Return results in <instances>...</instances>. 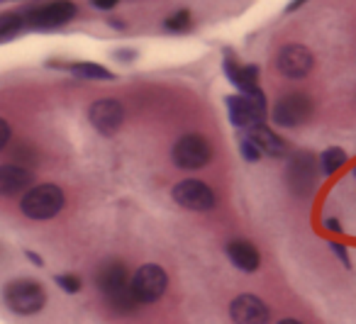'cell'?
<instances>
[{"instance_id": "f1b7e54d", "label": "cell", "mask_w": 356, "mask_h": 324, "mask_svg": "<svg viewBox=\"0 0 356 324\" xmlns=\"http://www.w3.org/2000/svg\"><path fill=\"white\" fill-rule=\"evenodd\" d=\"M25 254H27V259H30V261H32V264H35V266H42V264H44V261H42L40 256L35 254V251H25Z\"/></svg>"}, {"instance_id": "7c38bea8", "label": "cell", "mask_w": 356, "mask_h": 324, "mask_svg": "<svg viewBox=\"0 0 356 324\" xmlns=\"http://www.w3.org/2000/svg\"><path fill=\"white\" fill-rule=\"evenodd\" d=\"M276 66L286 79H305L315 66L312 51L302 44H286L276 56Z\"/></svg>"}, {"instance_id": "d6a6232c", "label": "cell", "mask_w": 356, "mask_h": 324, "mask_svg": "<svg viewBox=\"0 0 356 324\" xmlns=\"http://www.w3.org/2000/svg\"><path fill=\"white\" fill-rule=\"evenodd\" d=\"M354 176H356V168H354Z\"/></svg>"}, {"instance_id": "ba28073f", "label": "cell", "mask_w": 356, "mask_h": 324, "mask_svg": "<svg viewBox=\"0 0 356 324\" xmlns=\"http://www.w3.org/2000/svg\"><path fill=\"white\" fill-rule=\"evenodd\" d=\"M312 115V100L307 93H288L273 105V122L278 127H298V124H305Z\"/></svg>"}, {"instance_id": "83f0119b", "label": "cell", "mask_w": 356, "mask_h": 324, "mask_svg": "<svg viewBox=\"0 0 356 324\" xmlns=\"http://www.w3.org/2000/svg\"><path fill=\"white\" fill-rule=\"evenodd\" d=\"M325 227H327V229H332V232H341V222L339 220H327Z\"/></svg>"}, {"instance_id": "5b68a950", "label": "cell", "mask_w": 356, "mask_h": 324, "mask_svg": "<svg viewBox=\"0 0 356 324\" xmlns=\"http://www.w3.org/2000/svg\"><path fill=\"white\" fill-rule=\"evenodd\" d=\"M227 113L229 122L234 127H254V124L266 122V98H264V90H249V93L229 95L227 98Z\"/></svg>"}, {"instance_id": "4fadbf2b", "label": "cell", "mask_w": 356, "mask_h": 324, "mask_svg": "<svg viewBox=\"0 0 356 324\" xmlns=\"http://www.w3.org/2000/svg\"><path fill=\"white\" fill-rule=\"evenodd\" d=\"M317 173H320V163L315 161V156L307 152H300L293 156L291 166H288V181H291V188L298 195H307L315 188Z\"/></svg>"}, {"instance_id": "e0dca14e", "label": "cell", "mask_w": 356, "mask_h": 324, "mask_svg": "<svg viewBox=\"0 0 356 324\" xmlns=\"http://www.w3.org/2000/svg\"><path fill=\"white\" fill-rule=\"evenodd\" d=\"M247 137L257 144L261 156H283V154H286V142H283L273 129H268L266 124H254V127H249Z\"/></svg>"}, {"instance_id": "3957f363", "label": "cell", "mask_w": 356, "mask_h": 324, "mask_svg": "<svg viewBox=\"0 0 356 324\" xmlns=\"http://www.w3.org/2000/svg\"><path fill=\"white\" fill-rule=\"evenodd\" d=\"M3 300H6L10 312L20 314V317H32V314H40L44 309L47 290L35 278H15L10 283H6Z\"/></svg>"}, {"instance_id": "ffe728a7", "label": "cell", "mask_w": 356, "mask_h": 324, "mask_svg": "<svg viewBox=\"0 0 356 324\" xmlns=\"http://www.w3.org/2000/svg\"><path fill=\"white\" fill-rule=\"evenodd\" d=\"M344 163H346V154H344V149H339V147H330L327 152H322V156H320V166L325 176L337 173Z\"/></svg>"}, {"instance_id": "6da1fadb", "label": "cell", "mask_w": 356, "mask_h": 324, "mask_svg": "<svg viewBox=\"0 0 356 324\" xmlns=\"http://www.w3.org/2000/svg\"><path fill=\"white\" fill-rule=\"evenodd\" d=\"M95 283H98L100 295L110 305V309H115L118 314H132L137 309L132 290H129V275L122 261H108L100 266Z\"/></svg>"}, {"instance_id": "4316f807", "label": "cell", "mask_w": 356, "mask_h": 324, "mask_svg": "<svg viewBox=\"0 0 356 324\" xmlns=\"http://www.w3.org/2000/svg\"><path fill=\"white\" fill-rule=\"evenodd\" d=\"M115 59H118V61H132L134 59V51L132 49H127V51L120 49L118 54H115Z\"/></svg>"}, {"instance_id": "9a60e30c", "label": "cell", "mask_w": 356, "mask_h": 324, "mask_svg": "<svg viewBox=\"0 0 356 324\" xmlns=\"http://www.w3.org/2000/svg\"><path fill=\"white\" fill-rule=\"evenodd\" d=\"M225 251H227V259L232 261L239 270H244V273H254V270H259V266H261V256H259L257 246L247 239H232Z\"/></svg>"}, {"instance_id": "f546056e", "label": "cell", "mask_w": 356, "mask_h": 324, "mask_svg": "<svg viewBox=\"0 0 356 324\" xmlns=\"http://www.w3.org/2000/svg\"><path fill=\"white\" fill-rule=\"evenodd\" d=\"M110 25H113V27H118V30H124V27H127L122 20H113V17H110Z\"/></svg>"}, {"instance_id": "9c48e42d", "label": "cell", "mask_w": 356, "mask_h": 324, "mask_svg": "<svg viewBox=\"0 0 356 324\" xmlns=\"http://www.w3.org/2000/svg\"><path fill=\"white\" fill-rule=\"evenodd\" d=\"M173 200L186 210L193 212H208L215 207V193L208 183L198 181V178H186V181L173 186Z\"/></svg>"}, {"instance_id": "2e32d148", "label": "cell", "mask_w": 356, "mask_h": 324, "mask_svg": "<svg viewBox=\"0 0 356 324\" xmlns=\"http://www.w3.org/2000/svg\"><path fill=\"white\" fill-rule=\"evenodd\" d=\"M225 74L239 88V93H249V90L259 88V69L254 64H239L232 54L225 59Z\"/></svg>"}, {"instance_id": "7a4b0ae2", "label": "cell", "mask_w": 356, "mask_h": 324, "mask_svg": "<svg viewBox=\"0 0 356 324\" xmlns=\"http://www.w3.org/2000/svg\"><path fill=\"white\" fill-rule=\"evenodd\" d=\"M66 205V195L56 183H37L20 195V212L27 220H54Z\"/></svg>"}, {"instance_id": "d4e9b609", "label": "cell", "mask_w": 356, "mask_h": 324, "mask_svg": "<svg viewBox=\"0 0 356 324\" xmlns=\"http://www.w3.org/2000/svg\"><path fill=\"white\" fill-rule=\"evenodd\" d=\"M330 246H332V251H334V256H337V259H339L341 264H344L346 268H349V266H351V259H349V251H346V246L337 244V241H332Z\"/></svg>"}, {"instance_id": "4dcf8cb0", "label": "cell", "mask_w": 356, "mask_h": 324, "mask_svg": "<svg viewBox=\"0 0 356 324\" xmlns=\"http://www.w3.org/2000/svg\"><path fill=\"white\" fill-rule=\"evenodd\" d=\"M278 324H302L300 319H293V317H286V319H281Z\"/></svg>"}, {"instance_id": "cb8c5ba5", "label": "cell", "mask_w": 356, "mask_h": 324, "mask_svg": "<svg viewBox=\"0 0 356 324\" xmlns=\"http://www.w3.org/2000/svg\"><path fill=\"white\" fill-rule=\"evenodd\" d=\"M13 139V127L10 122H8L6 118H0V152H6L8 144H10Z\"/></svg>"}, {"instance_id": "5bb4252c", "label": "cell", "mask_w": 356, "mask_h": 324, "mask_svg": "<svg viewBox=\"0 0 356 324\" xmlns=\"http://www.w3.org/2000/svg\"><path fill=\"white\" fill-rule=\"evenodd\" d=\"M35 186V173L20 163H0V197L22 195Z\"/></svg>"}, {"instance_id": "8992f818", "label": "cell", "mask_w": 356, "mask_h": 324, "mask_svg": "<svg viewBox=\"0 0 356 324\" xmlns=\"http://www.w3.org/2000/svg\"><path fill=\"white\" fill-rule=\"evenodd\" d=\"M173 163L184 171H198V168L208 166L210 159H213V147L210 142L198 132L184 134L173 144Z\"/></svg>"}, {"instance_id": "44dd1931", "label": "cell", "mask_w": 356, "mask_h": 324, "mask_svg": "<svg viewBox=\"0 0 356 324\" xmlns=\"http://www.w3.org/2000/svg\"><path fill=\"white\" fill-rule=\"evenodd\" d=\"M191 27H193V17H191L188 10H178V13H173L171 17H166V20H163V30L176 32V35H181V32H188Z\"/></svg>"}, {"instance_id": "52a82bcc", "label": "cell", "mask_w": 356, "mask_h": 324, "mask_svg": "<svg viewBox=\"0 0 356 324\" xmlns=\"http://www.w3.org/2000/svg\"><path fill=\"white\" fill-rule=\"evenodd\" d=\"M76 15H79L76 3H71V0H51V3L27 10L25 20L27 27H32V30H59V27L69 25Z\"/></svg>"}, {"instance_id": "30bf717a", "label": "cell", "mask_w": 356, "mask_h": 324, "mask_svg": "<svg viewBox=\"0 0 356 324\" xmlns=\"http://www.w3.org/2000/svg\"><path fill=\"white\" fill-rule=\"evenodd\" d=\"M88 120L100 134L113 137L124 124V108H122V103H118V100H113V98L95 100L88 108Z\"/></svg>"}, {"instance_id": "484cf974", "label": "cell", "mask_w": 356, "mask_h": 324, "mask_svg": "<svg viewBox=\"0 0 356 324\" xmlns=\"http://www.w3.org/2000/svg\"><path fill=\"white\" fill-rule=\"evenodd\" d=\"M90 3H93V6L98 8V10H113V8L118 6L120 0H90Z\"/></svg>"}, {"instance_id": "603a6c76", "label": "cell", "mask_w": 356, "mask_h": 324, "mask_svg": "<svg viewBox=\"0 0 356 324\" xmlns=\"http://www.w3.org/2000/svg\"><path fill=\"white\" fill-rule=\"evenodd\" d=\"M239 149H242V156L247 159V161H259V159H261V152H259V147L247 137V134L239 139Z\"/></svg>"}, {"instance_id": "ac0fdd59", "label": "cell", "mask_w": 356, "mask_h": 324, "mask_svg": "<svg viewBox=\"0 0 356 324\" xmlns=\"http://www.w3.org/2000/svg\"><path fill=\"white\" fill-rule=\"evenodd\" d=\"M25 27H27L25 13H17V10L0 13V44L13 42L22 30H25Z\"/></svg>"}, {"instance_id": "8fae6325", "label": "cell", "mask_w": 356, "mask_h": 324, "mask_svg": "<svg viewBox=\"0 0 356 324\" xmlns=\"http://www.w3.org/2000/svg\"><path fill=\"white\" fill-rule=\"evenodd\" d=\"M229 317L234 324H268L271 309L261 298L252 293H242L229 302Z\"/></svg>"}, {"instance_id": "1f68e13d", "label": "cell", "mask_w": 356, "mask_h": 324, "mask_svg": "<svg viewBox=\"0 0 356 324\" xmlns=\"http://www.w3.org/2000/svg\"><path fill=\"white\" fill-rule=\"evenodd\" d=\"M302 3H307V0H293V3H291V10H298V8H300Z\"/></svg>"}, {"instance_id": "7402d4cb", "label": "cell", "mask_w": 356, "mask_h": 324, "mask_svg": "<svg viewBox=\"0 0 356 324\" xmlns=\"http://www.w3.org/2000/svg\"><path fill=\"white\" fill-rule=\"evenodd\" d=\"M56 285H59L64 293L76 295V293H81V288H83V280H81L76 273H61V275H56Z\"/></svg>"}, {"instance_id": "d6986e66", "label": "cell", "mask_w": 356, "mask_h": 324, "mask_svg": "<svg viewBox=\"0 0 356 324\" xmlns=\"http://www.w3.org/2000/svg\"><path fill=\"white\" fill-rule=\"evenodd\" d=\"M66 69L76 76V79H83V81H113V71H108L105 66L93 64V61H74L69 64Z\"/></svg>"}, {"instance_id": "277c9868", "label": "cell", "mask_w": 356, "mask_h": 324, "mask_svg": "<svg viewBox=\"0 0 356 324\" xmlns=\"http://www.w3.org/2000/svg\"><path fill=\"white\" fill-rule=\"evenodd\" d=\"M168 288V273L159 264H144L129 278V290L137 305H152L163 298Z\"/></svg>"}]
</instances>
